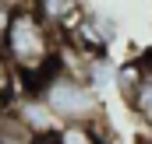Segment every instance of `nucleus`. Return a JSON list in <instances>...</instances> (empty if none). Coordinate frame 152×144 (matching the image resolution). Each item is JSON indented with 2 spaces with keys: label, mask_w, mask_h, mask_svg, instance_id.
<instances>
[{
  "label": "nucleus",
  "mask_w": 152,
  "mask_h": 144,
  "mask_svg": "<svg viewBox=\"0 0 152 144\" xmlns=\"http://www.w3.org/2000/svg\"><path fill=\"white\" fill-rule=\"evenodd\" d=\"M57 46H60V32L39 18L28 0H18L4 25L0 53L21 81H28V88L57 67Z\"/></svg>",
  "instance_id": "nucleus-1"
},
{
  "label": "nucleus",
  "mask_w": 152,
  "mask_h": 144,
  "mask_svg": "<svg viewBox=\"0 0 152 144\" xmlns=\"http://www.w3.org/2000/svg\"><path fill=\"white\" fill-rule=\"evenodd\" d=\"M28 91L53 112L57 123H96V116H99L92 84L81 74H71L64 67H53L50 74H42Z\"/></svg>",
  "instance_id": "nucleus-2"
},
{
  "label": "nucleus",
  "mask_w": 152,
  "mask_h": 144,
  "mask_svg": "<svg viewBox=\"0 0 152 144\" xmlns=\"http://www.w3.org/2000/svg\"><path fill=\"white\" fill-rule=\"evenodd\" d=\"M11 106L18 109V116H21V120L28 123V130L36 134L39 141H42V137H50V134H53V130L60 127V123L53 120V112H50V109L42 106V102H39V99L32 95V91H25V95H21L18 102H11Z\"/></svg>",
  "instance_id": "nucleus-3"
},
{
  "label": "nucleus",
  "mask_w": 152,
  "mask_h": 144,
  "mask_svg": "<svg viewBox=\"0 0 152 144\" xmlns=\"http://www.w3.org/2000/svg\"><path fill=\"white\" fill-rule=\"evenodd\" d=\"M32 7H36V14L46 21V25H53L57 32L60 28H71L78 18H81V4L78 0H28Z\"/></svg>",
  "instance_id": "nucleus-4"
},
{
  "label": "nucleus",
  "mask_w": 152,
  "mask_h": 144,
  "mask_svg": "<svg viewBox=\"0 0 152 144\" xmlns=\"http://www.w3.org/2000/svg\"><path fill=\"white\" fill-rule=\"evenodd\" d=\"M0 144H39V137L28 130V123L18 116V109L0 106Z\"/></svg>",
  "instance_id": "nucleus-5"
},
{
  "label": "nucleus",
  "mask_w": 152,
  "mask_h": 144,
  "mask_svg": "<svg viewBox=\"0 0 152 144\" xmlns=\"http://www.w3.org/2000/svg\"><path fill=\"white\" fill-rule=\"evenodd\" d=\"M46 144H106L103 134L96 130V123H60L50 137H42Z\"/></svg>",
  "instance_id": "nucleus-6"
},
{
  "label": "nucleus",
  "mask_w": 152,
  "mask_h": 144,
  "mask_svg": "<svg viewBox=\"0 0 152 144\" xmlns=\"http://www.w3.org/2000/svg\"><path fill=\"white\" fill-rule=\"evenodd\" d=\"M145 60L142 56H134V60H127V63H120L117 67V88L124 91V99H131L134 95V88L142 84V77H145Z\"/></svg>",
  "instance_id": "nucleus-7"
},
{
  "label": "nucleus",
  "mask_w": 152,
  "mask_h": 144,
  "mask_svg": "<svg viewBox=\"0 0 152 144\" xmlns=\"http://www.w3.org/2000/svg\"><path fill=\"white\" fill-rule=\"evenodd\" d=\"M145 67H149V63H145ZM127 102H131V109L138 112V120L152 127V71H145V77H142V84L134 88V95H131Z\"/></svg>",
  "instance_id": "nucleus-8"
},
{
  "label": "nucleus",
  "mask_w": 152,
  "mask_h": 144,
  "mask_svg": "<svg viewBox=\"0 0 152 144\" xmlns=\"http://www.w3.org/2000/svg\"><path fill=\"white\" fill-rule=\"evenodd\" d=\"M14 88H18V74L14 67L4 60V53H0V106H7V102H14Z\"/></svg>",
  "instance_id": "nucleus-9"
},
{
  "label": "nucleus",
  "mask_w": 152,
  "mask_h": 144,
  "mask_svg": "<svg viewBox=\"0 0 152 144\" xmlns=\"http://www.w3.org/2000/svg\"><path fill=\"white\" fill-rule=\"evenodd\" d=\"M11 7H14V0H0V35H4V25L11 18Z\"/></svg>",
  "instance_id": "nucleus-10"
},
{
  "label": "nucleus",
  "mask_w": 152,
  "mask_h": 144,
  "mask_svg": "<svg viewBox=\"0 0 152 144\" xmlns=\"http://www.w3.org/2000/svg\"><path fill=\"white\" fill-rule=\"evenodd\" d=\"M39 144H46V141H39Z\"/></svg>",
  "instance_id": "nucleus-11"
}]
</instances>
